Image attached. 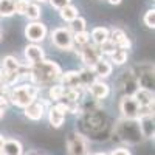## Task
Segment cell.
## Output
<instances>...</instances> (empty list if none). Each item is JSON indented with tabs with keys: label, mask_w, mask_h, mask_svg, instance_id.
<instances>
[{
	"label": "cell",
	"mask_w": 155,
	"mask_h": 155,
	"mask_svg": "<svg viewBox=\"0 0 155 155\" xmlns=\"http://www.w3.org/2000/svg\"><path fill=\"white\" fill-rule=\"evenodd\" d=\"M109 39L116 45V48H121V50H129L130 45H132L130 39H129L127 34L123 30H120V28H113L110 36H109Z\"/></svg>",
	"instance_id": "10"
},
{
	"label": "cell",
	"mask_w": 155,
	"mask_h": 155,
	"mask_svg": "<svg viewBox=\"0 0 155 155\" xmlns=\"http://www.w3.org/2000/svg\"><path fill=\"white\" fill-rule=\"evenodd\" d=\"M107 2H109L110 5H120V3H121V0H107Z\"/></svg>",
	"instance_id": "37"
},
{
	"label": "cell",
	"mask_w": 155,
	"mask_h": 155,
	"mask_svg": "<svg viewBox=\"0 0 155 155\" xmlns=\"http://www.w3.org/2000/svg\"><path fill=\"white\" fill-rule=\"evenodd\" d=\"M48 2H50L51 6L56 8V9H62L64 6L70 5V0H48Z\"/></svg>",
	"instance_id": "35"
},
{
	"label": "cell",
	"mask_w": 155,
	"mask_h": 155,
	"mask_svg": "<svg viewBox=\"0 0 155 155\" xmlns=\"http://www.w3.org/2000/svg\"><path fill=\"white\" fill-rule=\"evenodd\" d=\"M95 155H107V153H104V152H98V153H95Z\"/></svg>",
	"instance_id": "40"
},
{
	"label": "cell",
	"mask_w": 155,
	"mask_h": 155,
	"mask_svg": "<svg viewBox=\"0 0 155 155\" xmlns=\"http://www.w3.org/2000/svg\"><path fill=\"white\" fill-rule=\"evenodd\" d=\"M68 30L71 31V34H76V33H82V31H85V19H82V17L78 16L73 22H70V28H68Z\"/></svg>",
	"instance_id": "30"
},
{
	"label": "cell",
	"mask_w": 155,
	"mask_h": 155,
	"mask_svg": "<svg viewBox=\"0 0 155 155\" xmlns=\"http://www.w3.org/2000/svg\"><path fill=\"white\" fill-rule=\"evenodd\" d=\"M112 70H113V65L106 59H99L92 67V71L96 78H109L112 74Z\"/></svg>",
	"instance_id": "16"
},
{
	"label": "cell",
	"mask_w": 155,
	"mask_h": 155,
	"mask_svg": "<svg viewBox=\"0 0 155 155\" xmlns=\"http://www.w3.org/2000/svg\"><path fill=\"white\" fill-rule=\"evenodd\" d=\"M3 115H5V107H2V106H0V120L3 118Z\"/></svg>",
	"instance_id": "39"
},
{
	"label": "cell",
	"mask_w": 155,
	"mask_h": 155,
	"mask_svg": "<svg viewBox=\"0 0 155 155\" xmlns=\"http://www.w3.org/2000/svg\"><path fill=\"white\" fill-rule=\"evenodd\" d=\"M98 48H99V51H101V54H109V56H110V54L113 53V51L116 50V45H115V44L110 41V39H109L107 42H104L102 45H99Z\"/></svg>",
	"instance_id": "33"
},
{
	"label": "cell",
	"mask_w": 155,
	"mask_h": 155,
	"mask_svg": "<svg viewBox=\"0 0 155 155\" xmlns=\"http://www.w3.org/2000/svg\"><path fill=\"white\" fill-rule=\"evenodd\" d=\"M59 14H61V19L62 20L73 22L78 17V8L73 6V5H67V6H64L62 9H59Z\"/></svg>",
	"instance_id": "24"
},
{
	"label": "cell",
	"mask_w": 155,
	"mask_h": 155,
	"mask_svg": "<svg viewBox=\"0 0 155 155\" xmlns=\"http://www.w3.org/2000/svg\"><path fill=\"white\" fill-rule=\"evenodd\" d=\"M2 67L5 71H20V64L16 58L12 56H6L2 61Z\"/></svg>",
	"instance_id": "26"
},
{
	"label": "cell",
	"mask_w": 155,
	"mask_h": 155,
	"mask_svg": "<svg viewBox=\"0 0 155 155\" xmlns=\"http://www.w3.org/2000/svg\"><path fill=\"white\" fill-rule=\"evenodd\" d=\"M110 58H112V62L115 64V65H123V64H126L127 62V51L126 50H121V48H116L113 53L110 54Z\"/></svg>",
	"instance_id": "28"
},
{
	"label": "cell",
	"mask_w": 155,
	"mask_h": 155,
	"mask_svg": "<svg viewBox=\"0 0 155 155\" xmlns=\"http://www.w3.org/2000/svg\"><path fill=\"white\" fill-rule=\"evenodd\" d=\"M44 112H45V104H44V102L34 101V102H31L30 106L25 107V116H27L28 120H33V121L42 120Z\"/></svg>",
	"instance_id": "12"
},
{
	"label": "cell",
	"mask_w": 155,
	"mask_h": 155,
	"mask_svg": "<svg viewBox=\"0 0 155 155\" xmlns=\"http://www.w3.org/2000/svg\"><path fill=\"white\" fill-rule=\"evenodd\" d=\"M48 120H50V124L59 129L62 124H64V120H65V115H64L62 112H59L56 107H51L48 110Z\"/></svg>",
	"instance_id": "22"
},
{
	"label": "cell",
	"mask_w": 155,
	"mask_h": 155,
	"mask_svg": "<svg viewBox=\"0 0 155 155\" xmlns=\"http://www.w3.org/2000/svg\"><path fill=\"white\" fill-rule=\"evenodd\" d=\"M44 50H42V47H39V45H36V44H31V45H28L27 48H25V58H27V61L31 64H36V62H39V61H42L44 59Z\"/></svg>",
	"instance_id": "17"
},
{
	"label": "cell",
	"mask_w": 155,
	"mask_h": 155,
	"mask_svg": "<svg viewBox=\"0 0 155 155\" xmlns=\"http://www.w3.org/2000/svg\"><path fill=\"white\" fill-rule=\"evenodd\" d=\"M113 137H118V140L129 144H137L143 140V134L138 124V120H123L115 126Z\"/></svg>",
	"instance_id": "2"
},
{
	"label": "cell",
	"mask_w": 155,
	"mask_h": 155,
	"mask_svg": "<svg viewBox=\"0 0 155 155\" xmlns=\"http://www.w3.org/2000/svg\"><path fill=\"white\" fill-rule=\"evenodd\" d=\"M141 134H143L144 138H150L153 137V116H144V118L138 120Z\"/></svg>",
	"instance_id": "20"
},
{
	"label": "cell",
	"mask_w": 155,
	"mask_h": 155,
	"mask_svg": "<svg viewBox=\"0 0 155 155\" xmlns=\"http://www.w3.org/2000/svg\"><path fill=\"white\" fill-rule=\"evenodd\" d=\"M64 93H65V88H64L61 84L51 85L50 90H48V96H50V99H51V101H56V102H61V101H62Z\"/></svg>",
	"instance_id": "27"
},
{
	"label": "cell",
	"mask_w": 155,
	"mask_h": 155,
	"mask_svg": "<svg viewBox=\"0 0 155 155\" xmlns=\"http://www.w3.org/2000/svg\"><path fill=\"white\" fill-rule=\"evenodd\" d=\"M61 67L53 61L42 59L31 65V79L39 85H50L61 78Z\"/></svg>",
	"instance_id": "1"
},
{
	"label": "cell",
	"mask_w": 155,
	"mask_h": 155,
	"mask_svg": "<svg viewBox=\"0 0 155 155\" xmlns=\"http://www.w3.org/2000/svg\"><path fill=\"white\" fill-rule=\"evenodd\" d=\"M25 36L28 41H31L33 44L36 42H42L47 37V27L42 22H31L27 25L25 28Z\"/></svg>",
	"instance_id": "7"
},
{
	"label": "cell",
	"mask_w": 155,
	"mask_h": 155,
	"mask_svg": "<svg viewBox=\"0 0 155 155\" xmlns=\"http://www.w3.org/2000/svg\"><path fill=\"white\" fill-rule=\"evenodd\" d=\"M20 78V71H5L2 70L0 73V84H3L5 87H11L14 85Z\"/></svg>",
	"instance_id": "21"
},
{
	"label": "cell",
	"mask_w": 155,
	"mask_h": 155,
	"mask_svg": "<svg viewBox=\"0 0 155 155\" xmlns=\"http://www.w3.org/2000/svg\"><path fill=\"white\" fill-rule=\"evenodd\" d=\"M67 152L68 155H88L85 138L78 132H71L67 138Z\"/></svg>",
	"instance_id": "4"
},
{
	"label": "cell",
	"mask_w": 155,
	"mask_h": 155,
	"mask_svg": "<svg viewBox=\"0 0 155 155\" xmlns=\"http://www.w3.org/2000/svg\"><path fill=\"white\" fill-rule=\"evenodd\" d=\"M137 82H138V87L140 88H144V90H150L153 88V67L147 65V67H143L137 74Z\"/></svg>",
	"instance_id": "9"
},
{
	"label": "cell",
	"mask_w": 155,
	"mask_h": 155,
	"mask_svg": "<svg viewBox=\"0 0 155 155\" xmlns=\"http://www.w3.org/2000/svg\"><path fill=\"white\" fill-rule=\"evenodd\" d=\"M3 144H5V138L0 135V152H2V147H3Z\"/></svg>",
	"instance_id": "38"
},
{
	"label": "cell",
	"mask_w": 155,
	"mask_h": 155,
	"mask_svg": "<svg viewBox=\"0 0 155 155\" xmlns=\"http://www.w3.org/2000/svg\"><path fill=\"white\" fill-rule=\"evenodd\" d=\"M0 155H3V153H2V152H0Z\"/></svg>",
	"instance_id": "42"
},
{
	"label": "cell",
	"mask_w": 155,
	"mask_h": 155,
	"mask_svg": "<svg viewBox=\"0 0 155 155\" xmlns=\"http://www.w3.org/2000/svg\"><path fill=\"white\" fill-rule=\"evenodd\" d=\"M36 2H41V3H44V2H48V0H36Z\"/></svg>",
	"instance_id": "41"
},
{
	"label": "cell",
	"mask_w": 155,
	"mask_h": 155,
	"mask_svg": "<svg viewBox=\"0 0 155 155\" xmlns=\"http://www.w3.org/2000/svg\"><path fill=\"white\" fill-rule=\"evenodd\" d=\"M78 73H79V81L82 87H88L96 81V76L93 74L92 68H84V70H79Z\"/></svg>",
	"instance_id": "23"
},
{
	"label": "cell",
	"mask_w": 155,
	"mask_h": 155,
	"mask_svg": "<svg viewBox=\"0 0 155 155\" xmlns=\"http://www.w3.org/2000/svg\"><path fill=\"white\" fill-rule=\"evenodd\" d=\"M81 59L88 68H92L99 59H102V54L96 45H85L81 50Z\"/></svg>",
	"instance_id": "8"
},
{
	"label": "cell",
	"mask_w": 155,
	"mask_h": 155,
	"mask_svg": "<svg viewBox=\"0 0 155 155\" xmlns=\"http://www.w3.org/2000/svg\"><path fill=\"white\" fill-rule=\"evenodd\" d=\"M28 5H30L28 0H16V5H14V12H16V14H20V16H25V12H27Z\"/></svg>",
	"instance_id": "32"
},
{
	"label": "cell",
	"mask_w": 155,
	"mask_h": 155,
	"mask_svg": "<svg viewBox=\"0 0 155 155\" xmlns=\"http://www.w3.org/2000/svg\"><path fill=\"white\" fill-rule=\"evenodd\" d=\"M110 155H132L130 152H129L126 147H118V149H115L110 152Z\"/></svg>",
	"instance_id": "36"
},
{
	"label": "cell",
	"mask_w": 155,
	"mask_h": 155,
	"mask_svg": "<svg viewBox=\"0 0 155 155\" xmlns=\"http://www.w3.org/2000/svg\"><path fill=\"white\" fill-rule=\"evenodd\" d=\"M144 23H146L147 28L153 30V27H155V11L153 9H149L144 14Z\"/></svg>",
	"instance_id": "34"
},
{
	"label": "cell",
	"mask_w": 155,
	"mask_h": 155,
	"mask_svg": "<svg viewBox=\"0 0 155 155\" xmlns=\"http://www.w3.org/2000/svg\"><path fill=\"white\" fill-rule=\"evenodd\" d=\"M42 11H41V6H39L37 3H30L28 8H27V12H25V16H27L28 19H31L33 22H37V19L41 17Z\"/></svg>",
	"instance_id": "29"
},
{
	"label": "cell",
	"mask_w": 155,
	"mask_h": 155,
	"mask_svg": "<svg viewBox=\"0 0 155 155\" xmlns=\"http://www.w3.org/2000/svg\"><path fill=\"white\" fill-rule=\"evenodd\" d=\"M23 147L20 144V141L17 140H5V144L2 147L3 155H22Z\"/></svg>",
	"instance_id": "19"
},
{
	"label": "cell",
	"mask_w": 155,
	"mask_h": 155,
	"mask_svg": "<svg viewBox=\"0 0 155 155\" xmlns=\"http://www.w3.org/2000/svg\"><path fill=\"white\" fill-rule=\"evenodd\" d=\"M14 5L16 0H0V16L11 17L14 14Z\"/></svg>",
	"instance_id": "25"
},
{
	"label": "cell",
	"mask_w": 155,
	"mask_h": 155,
	"mask_svg": "<svg viewBox=\"0 0 155 155\" xmlns=\"http://www.w3.org/2000/svg\"><path fill=\"white\" fill-rule=\"evenodd\" d=\"M37 93H39V87H36L33 84H23V85H17L14 88H11L8 96H9V101L14 106L25 109L31 102L36 101Z\"/></svg>",
	"instance_id": "3"
},
{
	"label": "cell",
	"mask_w": 155,
	"mask_h": 155,
	"mask_svg": "<svg viewBox=\"0 0 155 155\" xmlns=\"http://www.w3.org/2000/svg\"><path fill=\"white\" fill-rule=\"evenodd\" d=\"M120 110H121V115L124 120H138V110H140V106L138 102L135 101L134 96H126L121 99L120 102Z\"/></svg>",
	"instance_id": "6"
},
{
	"label": "cell",
	"mask_w": 155,
	"mask_h": 155,
	"mask_svg": "<svg viewBox=\"0 0 155 155\" xmlns=\"http://www.w3.org/2000/svg\"><path fill=\"white\" fill-rule=\"evenodd\" d=\"M134 98L140 107H153V92H150V90L138 88L134 93Z\"/></svg>",
	"instance_id": "14"
},
{
	"label": "cell",
	"mask_w": 155,
	"mask_h": 155,
	"mask_svg": "<svg viewBox=\"0 0 155 155\" xmlns=\"http://www.w3.org/2000/svg\"><path fill=\"white\" fill-rule=\"evenodd\" d=\"M90 42V33L82 31V33H76L73 34V44L74 45H79V47H85Z\"/></svg>",
	"instance_id": "31"
},
{
	"label": "cell",
	"mask_w": 155,
	"mask_h": 155,
	"mask_svg": "<svg viewBox=\"0 0 155 155\" xmlns=\"http://www.w3.org/2000/svg\"><path fill=\"white\" fill-rule=\"evenodd\" d=\"M109 36H110V31H109L107 28H104V27H96V28H93L92 34H90V39L95 42L96 47H99V45H102L104 42L109 41Z\"/></svg>",
	"instance_id": "18"
},
{
	"label": "cell",
	"mask_w": 155,
	"mask_h": 155,
	"mask_svg": "<svg viewBox=\"0 0 155 155\" xmlns=\"http://www.w3.org/2000/svg\"><path fill=\"white\" fill-rule=\"evenodd\" d=\"M51 42L59 50H73V34L68 28H56L51 33Z\"/></svg>",
	"instance_id": "5"
},
{
	"label": "cell",
	"mask_w": 155,
	"mask_h": 155,
	"mask_svg": "<svg viewBox=\"0 0 155 155\" xmlns=\"http://www.w3.org/2000/svg\"><path fill=\"white\" fill-rule=\"evenodd\" d=\"M123 85H124L126 96H134V93L140 88L134 71H126V73H124V76H123Z\"/></svg>",
	"instance_id": "15"
},
{
	"label": "cell",
	"mask_w": 155,
	"mask_h": 155,
	"mask_svg": "<svg viewBox=\"0 0 155 155\" xmlns=\"http://www.w3.org/2000/svg\"><path fill=\"white\" fill-rule=\"evenodd\" d=\"M59 79L62 81V87L64 88H82L81 81H79V73L78 71H67L61 74Z\"/></svg>",
	"instance_id": "13"
},
{
	"label": "cell",
	"mask_w": 155,
	"mask_h": 155,
	"mask_svg": "<svg viewBox=\"0 0 155 155\" xmlns=\"http://www.w3.org/2000/svg\"><path fill=\"white\" fill-rule=\"evenodd\" d=\"M88 88V92H90V95H92V98H95V99H104V98H107L109 96V93H110V87L106 84V82H102V81H95L92 85H88L87 87Z\"/></svg>",
	"instance_id": "11"
}]
</instances>
